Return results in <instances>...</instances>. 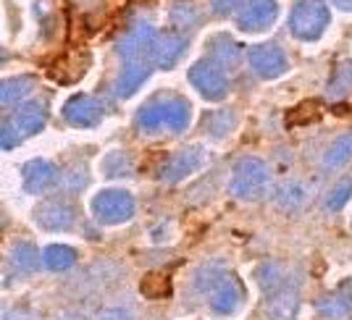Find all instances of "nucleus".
<instances>
[{"label": "nucleus", "mask_w": 352, "mask_h": 320, "mask_svg": "<svg viewBox=\"0 0 352 320\" xmlns=\"http://www.w3.org/2000/svg\"><path fill=\"white\" fill-rule=\"evenodd\" d=\"M34 76H11V79H3L0 82V105L3 108H14L16 102H21L32 89H34Z\"/></svg>", "instance_id": "obj_23"}, {"label": "nucleus", "mask_w": 352, "mask_h": 320, "mask_svg": "<svg viewBox=\"0 0 352 320\" xmlns=\"http://www.w3.org/2000/svg\"><path fill=\"white\" fill-rule=\"evenodd\" d=\"M310 197V190L300 181V179H289V181H284L279 184V190L274 192V205L284 210V213H294V210H300L302 205L308 203Z\"/></svg>", "instance_id": "obj_20"}, {"label": "nucleus", "mask_w": 352, "mask_h": 320, "mask_svg": "<svg viewBox=\"0 0 352 320\" xmlns=\"http://www.w3.org/2000/svg\"><path fill=\"white\" fill-rule=\"evenodd\" d=\"M45 121H47V111H45L43 102L21 105L14 116L3 124V129H0V147L3 150H14L24 139H30L37 131H43Z\"/></svg>", "instance_id": "obj_3"}, {"label": "nucleus", "mask_w": 352, "mask_h": 320, "mask_svg": "<svg viewBox=\"0 0 352 320\" xmlns=\"http://www.w3.org/2000/svg\"><path fill=\"white\" fill-rule=\"evenodd\" d=\"M137 203L129 192L124 190H103L92 197V213L103 226H121L134 218Z\"/></svg>", "instance_id": "obj_5"}, {"label": "nucleus", "mask_w": 352, "mask_h": 320, "mask_svg": "<svg viewBox=\"0 0 352 320\" xmlns=\"http://www.w3.org/2000/svg\"><path fill=\"white\" fill-rule=\"evenodd\" d=\"M339 11H352V0H331Z\"/></svg>", "instance_id": "obj_35"}, {"label": "nucleus", "mask_w": 352, "mask_h": 320, "mask_svg": "<svg viewBox=\"0 0 352 320\" xmlns=\"http://www.w3.org/2000/svg\"><path fill=\"white\" fill-rule=\"evenodd\" d=\"M76 220V210L69 200H45L34 207V223L45 231H69Z\"/></svg>", "instance_id": "obj_9"}, {"label": "nucleus", "mask_w": 352, "mask_h": 320, "mask_svg": "<svg viewBox=\"0 0 352 320\" xmlns=\"http://www.w3.org/2000/svg\"><path fill=\"white\" fill-rule=\"evenodd\" d=\"M43 262L47 271H56V273L69 271L74 262H76V249L66 247V244H50L43 252Z\"/></svg>", "instance_id": "obj_26"}, {"label": "nucleus", "mask_w": 352, "mask_h": 320, "mask_svg": "<svg viewBox=\"0 0 352 320\" xmlns=\"http://www.w3.org/2000/svg\"><path fill=\"white\" fill-rule=\"evenodd\" d=\"M192 108L184 98H161V100L147 102L145 108H140V113L134 118L137 129L142 134H153V131H184L190 126Z\"/></svg>", "instance_id": "obj_1"}, {"label": "nucleus", "mask_w": 352, "mask_h": 320, "mask_svg": "<svg viewBox=\"0 0 352 320\" xmlns=\"http://www.w3.org/2000/svg\"><path fill=\"white\" fill-rule=\"evenodd\" d=\"M0 320H37V318L32 315L30 310H24V307H11V310L3 312V318Z\"/></svg>", "instance_id": "obj_34"}, {"label": "nucleus", "mask_w": 352, "mask_h": 320, "mask_svg": "<svg viewBox=\"0 0 352 320\" xmlns=\"http://www.w3.org/2000/svg\"><path fill=\"white\" fill-rule=\"evenodd\" d=\"M242 5H248V0H210V11L216 16H232Z\"/></svg>", "instance_id": "obj_32"}, {"label": "nucleus", "mask_w": 352, "mask_h": 320, "mask_svg": "<svg viewBox=\"0 0 352 320\" xmlns=\"http://www.w3.org/2000/svg\"><path fill=\"white\" fill-rule=\"evenodd\" d=\"M63 118L76 129H92L100 124L103 108L89 95H74L72 100H66V105H63Z\"/></svg>", "instance_id": "obj_15"}, {"label": "nucleus", "mask_w": 352, "mask_h": 320, "mask_svg": "<svg viewBox=\"0 0 352 320\" xmlns=\"http://www.w3.org/2000/svg\"><path fill=\"white\" fill-rule=\"evenodd\" d=\"M350 197H352V179H342V181H337V187H331V192L326 194V210L337 213V210H342L344 205L350 203Z\"/></svg>", "instance_id": "obj_30"}, {"label": "nucleus", "mask_w": 352, "mask_h": 320, "mask_svg": "<svg viewBox=\"0 0 352 320\" xmlns=\"http://www.w3.org/2000/svg\"><path fill=\"white\" fill-rule=\"evenodd\" d=\"M187 76H190L192 87L197 89L206 100L219 102L229 95L226 73H223V69H221L219 63H213V60H197Z\"/></svg>", "instance_id": "obj_6"}, {"label": "nucleus", "mask_w": 352, "mask_h": 320, "mask_svg": "<svg viewBox=\"0 0 352 320\" xmlns=\"http://www.w3.org/2000/svg\"><path fill=\"white\" fill-rule=\"evenodd\" d=\"M187 34L179 30H168V32H161L158 37H155V43H153V50H150V60H153V66H158V69H171L179 63V58L184 56V50H187Z\"/></svg>", "instance_id": "obj_12"}, {"label": "nucleus", "mask_w": 352, "mask_h": 320, "mask_svg": "<svg viewBox=\"0 0 352 320\" xmlns=\"http://www.w3.org/2000/svg\"><path fill=\"white\" fill-rule=\"evenodd\" d=\"M271 187V171L261 158H242L232 171L229 190L236 200H261Z\"/></svg>", "instance_id": "obj_2"}, {"label": "nucleus", "mask_w": 352, "mask_h": 320, "mask_svg": "<svg viewBox=\"0 0 352 320\" xmlns=\"http://www.w3.org/2000/svg\"><path fill=\"white\" fill-rule=\"evenodd\" d=\"M208 47H210L213 63H219L221 69H232V71H234L236 66H239L242 47H239V43H234L232 37H226V34H213V37L208 40Z\"/></svg>", "instance_id": "obj_21"}, {"label": "nucleus", "mask_w": 352, "mask_h": 320, "mask_svg": "<svg viewBox=\"0 0 352 320\" xmlns=\"http://www.w3.org/2000/svg\"><path fill=\"white\" fill-rule=\"evenodd\" d=\"M87 63H89L87 53H79V50H76V53H66L58 63H53L50 73L58 79L60 84H72V82H76L79 76H85Z\"/></svg>", "instance_id": "obj_22"}, {"label": "nucleus", "mask_w": 352, "mask_h": 320, "mask_svg": "<svg viewBox=\"0 0 352 320\" xmlns=\"http://www.w3.org/2000/svg\"><path fill=\"white\" fill-rule=\"evenodd\" d=\"M168 291H171V284H168V278L161 276V273H150V276H145V281H142V294L150 297V299H161Z\"/></svg>", "instance_id": "obj_31"}, {"label": "nucleus", "mask_w": 352, "mask_h": 320, "mask_svg": "<svg viewBox=\"0 0 352 320\" xmlns=\"http://www.w3.org/2000/svg\"><path fill=\"white\" fill-rule=\"evenodd\" d=\"M98 320H132V312L126 307H108Z\"/></svg>", "instance_id": "obj_33"}, {"label": "nucleus", "mask_w": 352, "mask_h": 320, "mask_svg": "<svg viewBox=\"0 0 352 320\" xmlns=\"http://www.w3.org/2000/svg\"><path fill=\"white\" fill-rule=\"evenodd\" d=\"M100 168H103V174L108 176V179H126V176H132V171H134V160L129 152L113 150V152H108L103 158Z\"/></svg>", "instance_id": "obj_27"}, {"label": "nucleus", "mask_w": 352, "mask_h": 320, "mask_svg": "<svg viewBox=\"0 0 352 320\" xmlns=\"http://www.w3.org/2000/svg\"><path fill=\"white\" fill-rule=\"evenodd\" d=\"M300 310V281L292 278L281 289L265 294V318L268 320H294Z\"/></svg>", "instance_id": "obj_13"}, {"label": "nucleus", "mask_w": 352, "mask_h": 320, "mask_svg": "<svg viewBox=\"0 0 352 320\" xmlns=\"http://www.w3.org/2000/svg\"><path fill=\"white\" fill-rule=\"evenodd\" d=\"M250 66L261 79H279L287 73V56L276 43L255 45L250 50Z\"/></svg>", "instance_id": "obj_11"}, {"label": "nucleus", "mask_w": 352, "mask_h": 320, "mask_svg": "<svg viewBox=\"0 0 352 320\" xmlns=\"http://www.w3.org/2000/svg\"><path fill=\"white\" fill-rule=\"evenodd\" d=\"M155 37H158V32L150 21H137L132 30L118 40L116 53L124 60H140L142 56H150Z\"/></svg>", "instance_id": "obj_10"}, {"label": "nucleus", "mask_w": 352, "mask_h": 320, "mask_svg": "<svg viewBox=\"0 0 352 320\" xmlns=\"http://www.w3.org/2000/svg\"><path fill=\"white\" fill-rule=\"evenodd\" d=\"M206 160H208V152L200 145L184 147V150H179L176 155H171V158L163 163L161 171H158V179H161L163 184H179L187 176L197 174L206 165Z\"/></svg>", "instance_id": "obj_7"}, {"label": "nucleus", "mask_w": 352, "mask_h": 320, "mask_svg": "<svg viewBox=\"0 0 352 320\" xmlns=\"http://www.w3.org/2000/svg\"><path fill=\"white\" fill-rule=\"evenodd\" d=\"M236 124V116L234 111H229V108H223V111H216V113H210V116H206V129L210 137H216V139H221V137H226L229 131H232V126Z\"/></svg>", "instance_id": "obj_29"}, {"label": "nucleus", "mask_w": 352, "mask_h": 320, "mask_svg": "<svg viewBox=\"0 0 352 320\" xmlns=\"http://www.w3.org/2000/svg\"><path fill=\"white\" fill-rule=\"evenodd\" d=\"M200 8L195 5V0H176L174 8H171V21L179 32L195 30L200 24Z\"/></svg>", "instance_id": "obj_28"}, {"label": "nucleus", "mask_w": 352, "mask_h": 320, "mask_svg": "<svg viewBox=\"0 0 352 320\" xmlns=\"http://www.w3.org/2000/svg\"><path fill=\"white\" fill-rule=\"evenodd\" d=\"M21 181H24V190L30 194H43L58 181V168L50 160L34 158L21 168Z\"/></svg>", "instance_id": "obj_17"}, {"label": "nucleus", "mask_w": 352, "mask_h": 320, "mask_svg": "<svg viewBox=\"0 0 352 320\" xmlns=\"http://www.w3.org/2000/svg\"><path fill=\"white\" fill-rule=\"evenodd\" d=\"M208 297H210V299H208V302H210V310H213L219 318H229V315L239 312V307L245 305V286H242V281H239L234 273H226Z\"/></svg>", "instance_id": "obj_8"}, {"label": "nucleus", "mask_w": 352, "mask_h": 320, "mask_svg": "<svg viewBox=\"0 0 352 320\" xmlns=\"http://www.w3.org/2000/svg\"><path fill=\"white\" fill-rule=\"evenodd\" d=\"M329 27V8L323 0H297L289 14V32L302 43L321 40Z\"/></svg>", "instance_id": "obj_4"}, {"label": "nucleus", "mask_w": 352, "mask_h": 320, "mask_svg": "<svg viewBox=\"0 0 352 320\" xmlns=\"http://www.w3.org/2000/svg\"><path fill=\"white\" fill-rule=\"evenodd\" d=\"M276 16H279L276 0H250L239 14L236 27L242 32H263L276 21Z\"/></svg>", "instance_id": "obj_16"}, {"label": "nucleus", "mask_w": 352, "mask_h": 320, "mask_svg": "<svg viewBox=\"0 0 352 320\" xmlns=\"http://www.w3.org/2000/svg\"><path fill=\"white\" fill-rule=\"evenodd\" d=\"M352 160V131L337 137L323 152V168L326 171H342Z\"/></svg>", "instance_id": "obj_25"}, {"label": "nucleus", "mask_w": 352, "mask_h": 320, "mask_svg": "<svg viewBox=\"0 0 352 320\" xmlns=\"http://www.w3.org/2000/svg\"><path fill=\"white\" fill-rule=\"evenodd\" d=\"M8 278H27L40 268V252L32 242H16L8 252Z\"/></svg>", "instance_id": "obj_18"}, {"label": "nucleus", "mask_w": 352, "mask_h": 320, "mask_svg": "<svg viewBox=\"0 0 352 320\" xmlns=\"http://www.w3.org/2000/svg\"><path fill=\"white\" fill-rule=\"evenodd\" d=\"M352 95V60H339L326 84V98L329 100H344Z\"/></svg>", "instance_id": "obj_24"}, {"label": "nucleus", "mask_w": 352, "mask_h": 320, "mask_svg": "<svg viewBox=\"0 0 352 320\" xmlns=\"http://www.w3.org/2000/svg\"><path fill=\"white\" fill-rule=\"evenodd\" d=\"M318 315L326 320H347L352 318V278H344L337 289L326 291L316 302Z\"/></svg>", "instance_id": "obj_14"}, {"label": "nucleus", "mask_w": 352, "mask_h": 320, "mask_svg": "<svg viewBox=\"0 0 352 320\" xmlns=\"http://www.w3.org/2000/svg\"><path fill=\"white\" fill-rule=\"evenodd\" d=\"M150 66H147L145 60H126L124 63V69L118 71L116 76V84H113V95L116 98H132L137 89L142 87L147 82V76H150Z\"/></svg>", "instance_id": "obj_19"}]
</instances>
